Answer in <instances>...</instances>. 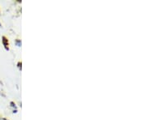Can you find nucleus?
Masks as SVG:
<instances>
[{"label":"nucleus","instance_id":"obj_4","mask_svg":"<svg viewBox=\"0 0 146 120\" xmlns=\"http://www.w3.org/2000/svg\"><path fill=\"white\" fill-rule=\"evenodd\" d=\"M17 67L19 68V70L21 71V69H22V63H21V62H18V63H17Z\"/></svg>","mask_w":146,"mask_h":120},{"label":"nucleus","instance_id":"obj_1","mask_svg":"<svg viewBox=\"0 0 146 120\" xmlns=\"http://www.w3.org/2000/svg\"><path fill=\"white\" fill-rule=\"evenodd\" d=\"M2 42H3V45L6 50H9V42H8L7 38L3 36L2 37Z\"/></svg>","mask_w":146,"mask_h":120},{"label":"nucleus","instance_id":"obj_3","mask_svg":"<svg viewBox=\"0 0 146 120\" xmlns=\"http://www.w3.org/2000/svg\"><path fill=\"white\" fill-rule=\"evenodd\" d=\"M15 45H16V46L20 48L22 46V41H21V39H16L15 40Z\"/></svg>","mask_w":146,"mask_h":120},{"label":"nucleus","instance_id":"obj_2","mask_svg":"<svg viewBox=\"0 0 146 120\" xmlns=\"http://www.w3.org/2000/svg\"><path fill=\"white\" fill-rule=\"evenodd\" d=\"M10 106L11 107V108H13V110H12V113H13V114H17V112H18V109H17V105H16V103H15L14 101H11Z\"/></svg>","mask_w":146,"mask_h":120},{"label":"nucleus","instance_id":"obj_5","mask_svg":"<svg viewBox=\"0 0 146 120\" xmlns=\"http://www.w3.org/2000/svg\"><path fill=\"white\" fill-rule=\"evenodd\" d=\"M2 27V24H1V22H0V28Z\"/></svg>","mask_w":146,"mask_h":120}]
</instances>
